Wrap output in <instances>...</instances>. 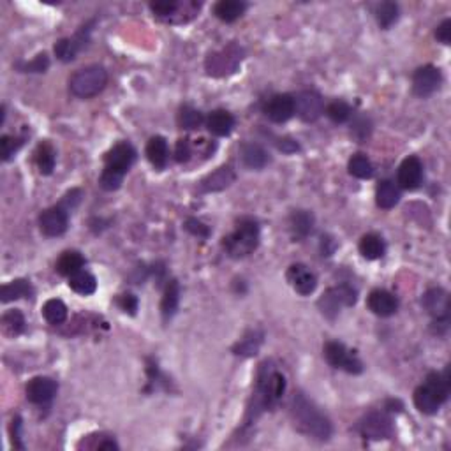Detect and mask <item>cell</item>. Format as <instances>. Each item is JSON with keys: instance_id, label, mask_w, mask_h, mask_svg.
Segmentation results:
<instances>
[{"instance_id": "obj_1", "label": "cell", "mask_w": 451, "mask_h": 451, "mask_svg": "<svg viewBox=\"0 0 451 451\" xmlns=\"http://www.w3.org/2000/svg\"><path fill=\"white\" fill-rule=\"evenodd\" d=\"M291 416L300 432L305 436L314 437L319 441H328L332 436V423L329 420L307 399L303 393L293 396L291 402Z\"/></svg>"}, {"instance_id": "obj_2", "label": "cell", "mask_w": 451, "mask_h": 451, "mask_svg": "<svg viewBox=\"0 0 451 451\" xmlns=\"http://www.w3.org/2000/svg\"><path fill=\"white\" fill-rule=\"evenodd\" d=\"M136 161V150L131 143H117L110 152L104 155V169L101 173L99 184L104 191H117L122 185L124 177L133 168Z\"/></svg>"}, {"instance_id": "obj_3", "label": "cell", "mask_w": 451, "mask_h": 451, "mask_svg": "<svg viewBox=\"0 0 451 451\" xmlns=\"http://www.w3.org/2000/svg\"><path fill=\"white\" fill-rule=\"evenodd\" d=\"M450 395V369L430 372L421 386L414 390V405L423 414H436Z\"/></svg>"}, {"instance_id": "obj_4", "label": "cell", "mask_w": 451, "mask_h": 451, "mask_svg": "<svg viewBox=\"0 0 451 451\" xmlns=\"http://www.w3.org/2000/svg\"><path fill=\"white\" fill-rule=\"evenodd\" d=\"M224 249L231 258H245L259 245V224L251 217H244L236 224V229L222 242Z\"/></svg>"}, {"instance_id": "obj_5", "label": "cell", "mask_w": 451, "mask_h": 451, "mask_svg": "<svg viewBox=\"0 0 451 451\" xmlns=\"http://www.w3.org/2000/svg\"><path fill=\"white\" fill-rule=\"evenodd\" d=\"M108 83V73L102 66H86L69 79V88L73 94L79 99H90L95 97L99 92L104 90V86Z\"/></svg>"}, {"instance_id": "obj_6", "label": "cell", "mask_w": 451, "mask_h": 451, "mask_svg": "<svg viewBox=\"0 0 451 451\" xmlns=\"http://www.w3.org/2000/svg\"><path fill=\"white\" fill-rule=\"evenodd\" d=\"M286 392V377L274 369H267V363L259 372L258 390H256L254 402L258 407L268 409L282 399Z\"/></svg>"}, {"instance_id": "obj_7", "label": "cell", "mask_w": 451, "mask_h": 451, "mask_svg": "<svg viewBox=\"0 0 451 451\" xmlns=\"http://www.w3.org/2000/svg\"><path fill=\"white\" fill-rule=\"evenodd\" d=\"M358 300V291L351 284H340V286L329 287L321 298H319L318 307L323 312V316L334 319L335 316L340 314L342 307H353Z\"/></svg>"}, {"instance_id": "obj_8", "label": "cell", "mask_w": 451, "mask_h": 451, "mask_svg": "<svg viewBox=\"0 0 451 451\" xmlns=\"http://www.w3.org/2000/svg\"><path fill=\"white\" fill-rule=\"evenodd\" d=\"M325 358L334 369H340L353 376L363 372V363L360 358L354 354V351L347 349L342 342H326Z\"/></svg>"}, {"instance_id": "obj_9", "label": "cell", "mask_w": 451, "mask_h": 451, "mask_svg": "<svg viewBox=\"0 0 451 451\" xmlns=\"http://www.w3.org/2000/svg\"><path fill=\"white\" fill-rule=\"evenodd\" d=\"M294 113L302 118L303 122H316L325 113V102L319 92L302 90L294 97Z\"/></svg>"}, {"instance_id": "obj_10", "label": "cell", "mask_w": 451, "mask_h": 451, "mask_svg": "<svg viewBox=\"0 0 451 451\" xmlns=\"http://www.w3.org/2000/svg\"><path fill=\"white\" fill-rule=\"evenodd\" d=\"M441 81H443V75L436 66H423L416 69L412 76V92L418 97H430L434 92L439 90Z\"/></svg>"}, {"instance_id": "obj_11", "label": "cell", "mask_w": 451, "mask_h": 451, "mask_svg": "<svg viewBox=\"0 0 451 451\" xmlns=\"http://www.w3.org/2000/svg\"><path fill=\"white\" fill-rule=\"evenodd\" d=\"M69 226V210L64 204L46 208L39 217V228L46 236H60Z\"/></svg>"}, {"instance_id": "obj_12", "label": "cell", "mask_w": 451, "mask_h": 451, "mask_svg": "<svg viewBox=\"0 0 451 451\" xmlns=\"http://www.w3.org/2000/svg\"><path fill=\"white\" fill-rule=\"evenodd\" d=\"M361 436L365 439H390L393 437V423L385 412H370L369 416H365V420L360 423Z\"/></svg>"}, {"instance_id": "obj_13", "label": "cell", "mask_w": 451, "mask_h": 451, "mask_svg": "<svg viewBox=\"0 0 451 451\" xmlns=\"http://www.w3.org/2000/svg\"><path fill=\"white\" fill-rule=\"evenodd\" d=\"M90 25H85L81 30L76 32L75 37H67V39H60L59 43L55 44V55L57 59L62 60V62H73V60L78 57V53L81 50H85L88 41H90Z\"/></svg>"}, {"instance_id": "obj_14", "label": "cell", "mask_w": 451, "mask_h": 451, "mask_svg": "<svg viewBox=\"0 0 451 451\" xmlns=\"http://www.w3.org/2000/svg\"><path fill=\"white\" fill-rule=\"evenodd\" d=\"M421 305L434 321H450V294L443 287L428 289L421 298Z\"/></svg>"}, {"instance_id": "obj_15", "label": "cell", "mask_w": 451, "mask_h": 451, "mask_svg": "<svg viewBox=\"0 0 451 451\" xmlns=\"http://www.w3.org/2000/svg\"><path fill=\"white\" fill-rule=\"evenodd\" d=\"M57 390H59L57 381H53L51 377H46V376H37V377H32V379L28 381L25 393H27L28 402H32V404L36 405H43L55 399Z\"/></svg>"}, {"instance_id": "obj_16", "label": "cell", "mask_w": 451, "mask_h": 451, "mask_svg": "<svg viewBox=\"0 0 451 451\" xmlns=\"http://www.w3.org/2000/svg\"><path fill=\"white\" fill-rule=\"evenodd\" d=\"M286 277L287 282L291 284V287L298 294H302V296H310V294L316 291V287H318V277H316V274L314 271H310L309 268L302 263L291 265Z\"/></svg>"}, {"instance_id": "obj_17", "label": "cell", "mask_w": 451, "mask_h": 451, "mask_svg": "<svg viewBox=\"0 0 451 451\" xmlns=\"http://www.w3.org/2000/svg\"><path fill=\"white\" fill-rule=\"evenodd\" d=\"M396 182L405 191H414L423 182V164L416 155L404 159L402 164L399 166V173H396Z\"/></svg>"}, {"instance_id": "obj_18", "label": "cell", "mask_w": 451, "mask_h": 451, "mask_svg": "<svg viewBox=\"0 0 451 451\" xmlns=\"http://www.w3.org/2000/svg\"><path fill=\"white\" fill-rule=\"evenodd\" d=\"M265 113L274 124L287 122L294 115V97L289 94H277L268 99Z\"/></svg>"}, {"instance_id": "obj_19", "label": "cell", "mask_w": 451, "mask_h": 451, "mask_svg": "<svg viewBox=\"0 0 451 451\" xmlns=\"http://www.w3.org/2000/svg\"><path fill=\"white\" fill-rule=\"evenodd\" d=\"M367 305L379 318H390L399 310V298L386 289H374L367 298Z\"/></svg>"}, {"instance_id": "obj_20", "label": "cell", "mask_w": 451, "mask_h": 451, "mask_svg": "<svg viewBox=\"0 0 451 451\" xmlns=\"http://www.w3.org/2000/svg\"><path fill=\"white\" fill-rule=\"evenodd\" d=\"M207 129L217 137L229 136L235 129V117L226 110H215L208 115Z\"/></svg>"}, {"instance_id": "obj_21", "label": "cell", "mask_w": 451, "mask_h": 451, "mask_svg": "<svg viewBox=\"0 0 451 451\" xmlns=\"http://www.w3.org/2000/svg\"><path fill=\"white\" fill-rule=\"evenodd\" d=\"M146 157H148L150 164L155 169H164L166 164H168L169 157V150H168V142L166 137L162 136H153L150 137L148 143H146Z\"/></svg>"}, {"instance_id": "obj_22", "label": "cell", "mask_w": 451, "mask_h": 451, "mask_svg": "<svg viewBox=\"0 0 451 451\" xmlns=\"http://www.w3.org/2000/svg\"><path fill=\"white\" fill-rule=\"evenodd\" d=\"M289 229L294 240H303L314 229V215L309 210H294L289 217Z\"/></svg>"}, {"instance_id": "obj_23", "label": "cell", "mask_w": 451, "mask_h": 451, "mask_svg": "<svg viewBox=\"0 0 451 451\" xmlns=\"http://www.w3.org/2000/svg\"><path fill=\"white\" fill-rule=\"evenodd\" d=\"M358 249H360L361 256L369 259V261H376V259H381L386 254L385 240L377 233H367V235L361 236Z\"/></svg>"}, {"instance_id": "obj_24", "label": "cell", "mask_w": 451, "mask_h": 451, "mask_svg": "<svg viewBox=\"0 0 451 451\" xmlns=\"http://www.w3.org/2000/svg\"><path fill=\"white\" fill-rule=\"evenodd\" d=\"M240 155H242L244 164L251 169H263L270 162L268 152L263 146L258 145V143H245V145H242Z\"/></svg>"}, {"instance_id": "obj_25", "label": "cell", "mask_w": 451, "mask_h": 451, "mask_svg": "<svg viewBox=\"0 0 451 451\" xmlns=\"http://www.w3.org/2000/svg\"><path fill=\"white\" fill-rule=\"evenodd\" d=\"M34 294V287L30 286V282L25 279H16L12 282L4 284L0 289V302L9 303L20 298H32Z\"/></svg>"}, {"instance_id": "obj_26", "label": "cell", "mask_w": 451, "mask_h": 451, "mask_svg": "<svg viewBox=\"0 0 451 451\" xmlns=\"http://www.w3.org/2000/svg\"><path fill=\"white\" fill-rule=\"evenodd\" d=\"M401 201V189L396 187L395 182L381 180L376 187V203L383 210H390Z\"/></svg>"}, {"instance_id": "obj_27", "label": "cell", "mask_w": 451, "mask_h": 451, "mask_svg": "<svg viewBox=\"0 0 451 451\" xmlns=\"http://www.w3.org/2000/svg\"><path fill=\"white\" fill-rule=\"evenodd\" d=\"M247 11V4L245 2H240V0H220L217 2L215 8H213V15L219 18L220 21H226V23H233Z\"/></svg>"}, {"instance_id": "obj_28", "label": "cell", "mask_w": 451, "mask_h": 451, "mask_svg": "<svg viewBox=\"0 0 451 451\" xmlns=\"http://www.w3.org/2000/svg\"><path fill=\"white\" fill-rule=\"evenodd\" d=\"M233 180H235V173L231 171V168L224 166V168H219L215 173H212V175H208V177L201 182V191H203V193L222 191V189L228 187Z\"/></svg>"}, {"instance_id": "obj_29", "label": "cell", "mask_w": 451, "mask_h": 451, "mask_svg": "<svg viewBox=\"0 0 451 451\" xmlns=\"http://www.w3.org/2000/svg\"><path fill=\"white\" fill-rule=\"evenodd\" d=\"M178 303H180V286L175 279L168 280L164 289V296H162L161 302V312L164 321L171 319L173 316L177 314L178 310Z\"/></svg>"}, {"instance_id": "obj_30", "label": "cell", "mask_w": 451, "mask_h": 451, "mask_svg": "<svg viewBox=\"0 0 451 451\" xmlns=\"http://www.w3.org/2000/svg\"><path fill=\"white\" fill-rule=\"evenodd\" d=\"M83 267H85V258L78 251H66L57 261V271L64 277H73L81 271Z\"/></svg>"}, {"instance_id": "obj_31", "label": "cell", "mask_w": 451, "mask_h": 451, "mask_svg": "<svg viewBox=\"0 0 451 451\" xmlns=\"http://www.w3.org/2000/svg\"><path fill=\"white\" fill-rule=\"evenodd\" d=\"M55 162H57L55 148H53L48 142L39 143L36 148V164L41 175H44V177L51 175L53 169H55Z\"/></svg>"}, {"instance_id": "obj_32", "label": "cell", "mask_w": 451, "mask_h": 451, "mask_svg": "<svg viewBox=\"0 0 451 451\" xmlns=\"http://www.w3.org/2000/svg\"><path fill=\"white\" fill-rule=\"evenodd\" d=\"M347 169H349L351 177L360 178V180H369L374 177V166L365 153H354L347 162Z\"/></svg>"}, {"instance_id": "obj_33", "label": "cell", "mask_w": 451, "mask_h": 451, "mask_svg": "<svg viewBox=\"0 0 451 451\" xmlns=\"http://www.w3.org/2000/svg\"><path fill=\"white\" fill-rule=\"evenodd\" d=\"M69 287L75 293L88 296V294H94L95 289H97V280H95V277L92 274L81 270L73 275V277H69Z\"/></svg>"}, {"instance_id": "obj_34", "label": "cell", "mask_w": 451, "mask_h": 451, "mask_svg": "<svg viewBox=\"0 0 451 451\" xmlns=\"http://www.w3.org/2000/svg\"><path fill=\"white\" fill-rule=\"evenodd\" d=\"M43 316L50 325L59 326L67 319V307L62 300L51 298L43 305Z\"/></svg>"}, {"instance_id": "obj_35", "label": "cell", "mask_w": 451, "mask_h": 451, "mask_svg": "<svg viewBox=\"0 0 451 451\" xmlns=\"http://www.w3.org/2000/svg\"><path fill=\"white\" fill-rule=\"evenodd\" d=\"M376 18L379 27L388 30V28L399 20V6H396L395 2H383L381 6H377Z\"/></svg>"}, {"instance_id": "obj_36", "label": "cell", "mask_w": 451, "mask_h": 451, "mask_svg": "<svg viewBox=\"0 0 451 451\" xmlns=\"http://www.w3.org/2000/svg\"><path fill=\"white\" fill-rule=\"evenodd\" d=\"M201 124H203V115H201L200 110L189 106V104L180 108V111H178V126H180L182 129L193 131L198 129Z\"/></svg>"}, {"instance_id": "obj_37", "label": "cell", "mask_w": 451, "mask_h": 451, "mask_svg": "<svg viewBox=\"0 0 451 451\" xmlns=\"http://www.w3.org/2000/svg\"><path fill=\"white\" fill-rule=\"evenodd\" d=\"M263 342V334L259 332H249L238 344L235 345V354H242V356H252V354L258 353L259 345Z\"/></svg>"}, {"instance_id": "obj_38", "label": "cell", "mask_w": 451, "mask_h": 451, "mask_svg": "<svg viewBox=\"0 0 451 451\" xmlns=\"http://www.w3.org/2000/svg\"><path fill=\"white\" fill-rule=\"evenodd\" d=\"M326 117L335 124H344L353 117V110H351V106L347 104V102L334 101L326 106Z\"/></svg>"}, {"instance_id": "obj_39", "label": "cell", "mask_w": 451, "mask_h": 451, "mask_svg": "<svg viewBox=\"0 0 451 451\" xmlns=\"http://www.w3.org/2000/svg\"><path fill=\"white\" fill-rule=\"evenodd\" d=\"M2 325L9 335H20L25 332V318L20 310H9L2 316Z\"/></svg>"}, {"instance_id": "obj_40", "label": "cell", "mask_w": 451, "mask_h": 451, "mask_svg": "<svg viewBox=\"0 0 451 451\" xmlns=\"http://www.w3.org/2000/svg\"><path fill=\"white\" fill-rule=\"evenodd\" d=\"M21 145H23V137L8 136V134L0 137V155H2V161H9L20 150Z\"/></svg>"}, {"instance_id": "obj_41", "label": "cell", "mask_w": 451, "mask_h": 451, "mask_svg": "<svg viewBox=\"0 0 451 451\" xmlns=\"http://www.w3.org/2000/svg\"><path fill=\"white\" fill-rule=\"evenodd\" d=\"M16 67H18L21 73H46L48 67H50V59H48L46 53H39V55L34 60H30V62H18Z\"/></svg>"}, {"instance_id": "obj_42", "label": "cell", "mask_w": 451, "mask_h": 451, "mask_svg": "<svg viewBox=\"0 0 451 451\" xmlns=\"http://www.w3.org/2000/svg\"><path fill=\"white\" fill-rule=\"evenodd\" d=\"M370 131H372V124L367 117H358L354 118L353 124H351V134L356 137L358 142H365L367 137L370 136Z\"/></svg>"}, {"instance_id": "obj_43", "label": "cell", "mask_w": 451, "mask_h": 451, "mask_svg": "<svg viewBox=\"0 0 451 451\" xmlns=\"http://www.w3.org/2000/svg\"><path fill=\"white\" fill-rule=\"evenodd\" d=\"M150 9H152L153 15H157L159 18H169V16L175 15V11L178 9V2H173V0H166V2H152V4H150Z\"/></svg>"}, {"instance_id": "obj_44", "label": "cell", "mask_w": 451, "mask_h": 451, "mask_svg": "<svg viewBox=\"0 0 451 451\" xmlns=\"http://www.w3.org/2000/svg\"><path fill=\"white\" fill-rule=\"evenodd\" d=\"M185 229H187L191 235L198 236V238H208V236H210V228H208V226H204L201 220L194 219V217H191V219L185 220Z\"/></svg>"}, {"instance_id": "obj_45", "label": "cell", "mask_w": 451, "mask_h": 451, "mask_svg": "<svg viewBox=\"0 0 451 451\" xmlns=\"http://www.w3.org/2000/svg\"><path fill=\"white\" fill-rule=\"evenodd\" d=\"M117 302H118V305H120V309H122L124 312H127V314H131V316L136 314L137 298L134 296V294H131V293L120 294Z\"/></svg>"}, {"instance_id": "obj_46", "label": "cell", "mask_w": 451, "mask_h": 451, "mask_svg": "<svg viewBox=\"0 0 451 451\" xmlns=\"http://www.w3.org/2000/svg\"><path fill=\"white\" fill-rule=\"evenodd\" d=\"M191 153H193V150H191V143H189L187 137L178 140L177 146H175V159H177V162H187L191 159Z\"/></svg>"}, {"instance_id": "obj_47", "label": "cell", "mask_w": 451, "mask_h": 451, "mask_svg": "<svg viewBox=\"0 0 451 451\" xmlns=\"http://www.w3.org/2000/svg\"><path fill=\"white\" fill-rule=\"evenodd\" d=\"M11 434H12V444H15V448H18V450H23V443H21V418L20 416H16L15 420H12V425H11Z\"/></svg>"}, {"instance_id": "obj_48", "label": "cell", "mask_w": 451, "mask_h": 451, "mask_svg": "<svg viewBox=\"0 0 451 451\" xmlns=\"http://www.w3.org/2000/svg\"><path fill=\"white\" fill-rule=\"evenodd\" d=\"M436 37H437V41H441L443 44H450V41H451V20H444L443 23L437 27Z\"/></svg>"}, {"instance_id": "obj_49", "label": "cell", "mask_w": 451, "mask_h": 451, "mask_svg": "<svg viewBox=\"0 0 451 451\" xmlns=\"http://www.w3.org/2000/svg\"><path fill=\"white\" fill-rule=\"evenodd\" d=\"M280 143H277V146H279V150H282V152L286 153H291V152H296V150L300 148L298 143L293 142V140H289V137H282V140H279Z\"/></svg>"}]
</instances>
